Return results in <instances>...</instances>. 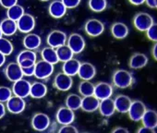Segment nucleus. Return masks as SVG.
<instances>
[{"label":"nucleus","instance_id":"nucleus-1","mask_svg":"<svg viewBox=\"0 0 157 133\" xmlns=\"http://www.w3.org/2000/svg\"><path fill=\"white\" fill-rule=\"evenodd\" d=\"M135 79L131 72L126 70H117L113 73L112 82L116 88L128 89L133 85Z\"/></svg>","mask_w":157,"mask_h":133},{"label":"nucleus","instance_id":"nucleus-2","mask_svg":"<svg viewBox=\"0 0 157 133\" xmlns=\"http://www.w3.org/2000/svg\"><path fill=\"white\" fill-rule=\"evenodd\" d=\"M54 72V65L42 59L34 64V77L38 80H46Z\"/></svg>","mask_w":157,"mask_h":133},{"label":"nucleus","instance_id":"nucleus-3","mask_svg":"<svg viewBox=\"0 0 157 133\" xmlns=\"http://www.w3.org/2000/svg\"><path fill=\"white\" fill-rule=\"evenodd\" d=\"M154 22L153 18L146 12H139L137 13L132 20V24L134 28L140 32H145Z\"/></svg>","mask_w":157,"mask_h":133},{"label":"nucleus","instance_id":"nucleus-4","mask_svg":"<svg viewBox=\"0 0 157 133\" xmlns=\"http://www.w3.org/2000/svg\"><path fill=\"white\" fill-rule=\"evenodd\" d=\"M146 109H147V107L142 101L134 100V101H132L127 114H128V116L131 121L140 122L141 120V117L144 115Z\"/></svg>","mask_w":157,"mask_h":133},{"label":"nucleus","instance_id":"nucleus-5","mask_svg":"<svg viewBox=\"0 0 157 133\" xmlns=\"http://www.w3.org/2000/svg\"><path fill=\"white\" fill-rule=\"evenodd\" d=\"M67 44L72 50L74 55L81 54L86 46L85 40L80 33H71L67 39Z\"/></svg>","mask_w":157,"mask_h":133},{"label":"nucleus","instance_id":"nucleus-6","mask_svg":"<svg viewBox=\"0 0 157 133\" xmlns=\"http://www.w3.org/2000/svg\"><path fill=\"white\" fill-rule=\"evenodd\" d=\"M54 87L56 89H57L60 92H67L71 89L72 85H73V80L72 77L62 72L57 73L55 78H54V82H53Z\"/></svg>","mask_w":157,"mask_h":133},{"label":"nucleus","instance_id":"nucleus-7","mask_svg":"<svg viewBox=\"0 0 157 133\" xmlns=\"http://www.w3.org/2000/svg\"><path fill=\"white\" fill-rule=\"evenodd\" d=\"M84 31L90 37H98L105 32V24L96 19L88 20L84 25Z\"/></svg>","mask_w":157,"mask_h":133},{"label":"nucleus","instance_id":"nucleus-8","mask_svg":"<svg viewBox=\"0 0 157 133\" xmlns=\"http://www.w3.org/2000/svg\"><path fill=\"white\" fill-rule=\"evenodd\" d=\"M6 108L7 110L14 115H19L22 113L26 108V102L24 98H21L17 95H12L7 102H6Z\"/></svg>","mask_w":157,"mask_h":133},{"label":"nucleus","instance_id":"nucleus-9","mask_svg":"<svg viewBox=\"0 0 157 133\" xmlns=\"http://www.w3.org/2000/svg\"><path fill=\"white\" fill-rule=\"evenodd\" d=\"M51 124L50 117L44 113H36L32 117V127L36 131H45Z\"/></svg>","mask_w":157,"mask_h":133},{"label":"nucleus","instance_id":"nucleus-10","mask_svg":"<svg viewBox=\"0 0 157 133\" xmlns=\"http://www.w3.org/2000/svg\"><path fill=\"white\" fill-rule=\"evenodd\" d=\"M35 24H36V22H35L34 17L29 13H24L17 21L18 31H20L22 33L32 32L35 28Z\"/></svg>","mask_w":157,"mask_h":133},{"label":"nucleus","instance_id":"nucleus-11","mask_svg":"<svg viewBox=\"0 0 157 133\" xmlns=\"http://www.w3.org/2000/svg\"><path fill=\"white\" fill-rule=\"evenodd\" d=\"M67 39V36L66 32L60 30H54L47 35L46 43L48 46H51L53 48H57L63 44H66Z\"/></svg>","mask_w":157,"mask_h":133},{"label":"nucleus","instance_id":"nucleus-12","mask_svg":"<svg viewBox=\"0 0 157 133\" xmlns=\"http://www.w3.org/2000/svg\"><path fill=\"white\" fill-rule=\"evenodd\" d=\"M30 89H31V82L23 78L16 81L13 82L12 85V93L14 95L20 96L21 98H26L30 96Z\"/></svg>","mask_w":157,"mask_h":133},{"label":"nucleus","instance_id":"nucleus-13","mask_svg":"<svg viewBox=\"0 0 157 133\" xmlns=\"http://www.w3.org/2000/svg\"><path fill=\"white\" fill-rule=\"evenodd\" d=\"M56 122L61 126L72 124L75 120V113L70 108L67 106H62L56 111Z\"/></svg>","mask_w":157,"mask_h":133},{"label":"nucleus","instance_id":"nucleus-14","mask_svg":"<svg viewBox=\"0 0 157 133\" xmlns=\"http://www.w3.org/2000/svg\"><path fill=\"white\" fill-rule=\"evenodd\" d=\"M77 75L82 81H92L96 75V68L90 62L81 63Z\"/></svg>","mask_w":157,"mask_h":133},{"label":"nucleus","instance_id":"nucleus-15","mask_svg":"<svg viewBox=\"0 0 157 133\" xmlns=\"http://www.w3.org/2000/svg\"><path fill=\"white\" fill-rule=\"evenodd\" d=\"M113 93H114V87L108 82H101L94 85V95H95L100 101L106 98H110L113 95Z\"/></svg>","mask_w":157,"mask_h":133},{"label":"nucleus","instance_id":"nucleus-16","mask_svg":"<svg viewBox=\"0 0 157 133\" xmlns=\"http://www.w3.org/2000/svg\"><path fill=\"white\" fill-rule=\"evenodd\" d=\"M5 75H6L7 79L12 82L21 79L23 77L21 66H20V64L17 61L10 63L5 69Z\"/></svg>","mask_w":157,"mask_h":133},{"label":"nucleus","instance_id":"nucleus-17","mask_svg":"<svg viewBox=\"0 0 157 133\" xmlns=\"http://www.w3.org/2000/svg\"><path fill=\"white\" fill-rule=\"evenodd\" d=\"M67 9L65 7L61 0H54L48 6L49 15L56 20L63 18L67 13Z\"/></svg>","mask_w":157,"mask_h":133},{"label":"nucleus","instance_id":"nucleus-18","mask_svg":"<svg viewBox=\"0 0 157 133\" xmlns=\"http://www.w3.org/2000/svg\"><path fill=\"white\" fill-rule=\"evenodd\" d=\"M148 63L149 58L145 54L134 53L128 60V66L132 70H141L147 66Z\"/></svg>","mask_w":157,"mask_h":133},{"label":"nucleus","instance_id":"nucleus-19","mask_svg":"<svg viewBox=\"0 0 157 133\" xmlns=\"http://www.w3.org/2000/svg\"><path fill=\"white\" fill-rule=\"evenodd\" d=\"M100 104V100L95 95H89V96H83L82 100V105L81 109L82 111L87 113H94L98 110Z\"/></svg>","mask_w":157,"mask_h":133},{"label":"nucleus","instance_id":"nucleus-20","mask_svg":"<svg viewBox=\"0 0 157 133\" xmlns=\"http://www.w3.org/2000/svg\"><path fill=\"white\" fill-rule=\"evenodd\" d=\"M131 103H132V100L130 99V97L124 95V94H118L114 99L116 112H118L120 114H127Z\"/></svg>","mask_w":157,"mask_h":133},{"label":"nucleus","instance_id":"nucleus-21","mask_svg":"<svg viewBox=\"0 0 157 133\" xmlns=\"http://www.w3.org/2000/svg\"><path fill=\"white\" fill-rule=\"evenodd\" d=\"M111 34L115 39L123 40L128 37L129 33V29L127 24L123 22H115L110 29Z\"/></svg>","mask_w":157,"mask_h":133},{"label":"nucleus","instance_id":"nucleus-22","mask_svg":"<svg viewBox=\"0 0 157 133\" xmlns=\"http://www.w3.org/2000/svg\"><path fill=\"white\" fill-rule=\"evenodd\" d=\"M98 110H99L101 116H103L104 117L112 116L116 113V107H115V104H114V99H112L110 97V98L101 100Z\"/></svg>","mask_w":157,"mask_h":133},{"label":"nucleus","instance_id":"nucleus-23","mask_svg":"<svg viewBox=\"0 0 157 133\" xmlns=\"http://www.w3.org/2000/svg\"><path fill=\"white\" fill-rule=\"evenodd\" d=\"M0 30H1V32L4 36H7V37L12 36L18 31L17 21L10 18L4 19L0 22Z\"/></svg>","mask_w":157,"mask_h":133},{"label":"nucleus","instance_id":"nucleus-24","mask_svg":"<svg viewBox=\"0 0 157 133\" xmlns=\"http://www.w3.org/2000/svg\"><path fill=\"white\" fill-rule=\"evenodd\" d=\"M47 86L42 82H34L31 84L30 96L33 99H42L47 94Z\"/></svg>","mask_w":157,"mask_h":133},{"label":"nucleus","instance_id":"nucleus-25","mask_svg":"<svg viewBox=\"0 0 157 133\" xmlns=\"http://www.w3.org/2000/svg\"><path fill=\"white\" fill-rule=\"evenodd\" d=\"M42 44V39L40 35L36 33H26L25 37L23 38V45L26 49L30 50H36L41 46Z\"/></svg>","mask_w":157,"mask_h":133},{"label":"nucleus","instance_id":"nucleus-26","mask_svg":"<svg viewBox=\"0 0 157 133\" xmlns=\"http://www.w3.org/2000/svg\"><path fill=\"white\" fill-rule=\"evenodd\" d=\"M142 126L148 127L152 129L157 128V111L152 109H146L144 115L141 117Z\"/></svg>","mask_w":157,"mask_h":133},{"label":"nucleus","instance_id":"nucleus-27","mask_svg":"<svg viewBox=\"0 0 157 133\" xmlns=\"http://www.w3.org/2000/svg\"><path fill=\"white\" fill-rule=\"evenodd\" d=\"M81 62L78 59H75L74 57L63 62L62 65V71L71 77L76 76L78 71V68H80Z\"/></svg>","mask_w":157,"mask_h":133},{"label":"nucleus","instance_id":"nucleus-28","mask_svg":"<svg viewBox=\"0 0 157 133\" xmlns=\"http://www.w3.org/2000/svg\"><path fill=\"white\" fill-rule=\"evenodd\" d=\"M41 56H42V59H44L53 65H56L59 62L56 48H53L51 46L43 48L41 51Z\"/></svg>","mask_w":157,"mask_h":133},{"label":"nucleus","instance_id":"nucleus-29","mask_svg":"<svg viewBox=\"0 0 157 133\" xmlns=\"http://www.w3.org/2000/svg\"><path fill=\"white\" fill-rule=\"evenodd\" d=\"M82 100V96L75 94V93H71V94L67 95V97L66 98L65 104H66L67 107L70 108L71 110L76 111V110L81 108Z\"/></svg>","mask_w":157,"mask_h":133},{"label":"nucleus","instance_id":"nucleus-30","mask_svg":"<svg viewBox=\"0 0 157 133\" xmlns=\"http://www.w3.org/2000/svg\"><path fill=\"white\" fill-rule=\"evenodd\" d=\"M56 51L58 60L61 62H65L74 56V53L72 52V50L69 48V46L67 44L56 48Z\"/></svg>","mask_w":157,"mask_h":133},{"label":"nucleus","instance_id":"nucleus-31","mask_svg":"<svg viewBox=\"0 0 157 133\" xmlns=\"http://www.w3.org/2000/svg\"><path fill=\"white\" fill-rule=\"evenodd\" d=\"M78 90L82 96L93 95L94 92V84L91 82V81H82L78 84Z\"/></svg>","mask_w":157,"mask_h":133},{"label":"nucleus","instance_id":"nucleus-32","mask_svg":"<svg viewBox=\"0 0 157 133\" xmlns=\"http://www.w3.org/2000/svg\"><path fill=\"white\" fill-rule=\"evenodd\" d=\"M24 13H25L24 9L21 5H19L17 3V4L13 5L12 7H10V8L8 9L7 16H8V18H10V19L13 20V21H17Z\"/></svg>","mask_w":157,"mask_h":133},{"label":"nucleus","instance_id":"nucleus-33","mask_svg":"<svg viewBox=\"0 0 157 133\" xmlns=\"http://www.w3.org/2000/svg\"><path fill=\"white\" fill-rule=\"evenodd\" d=\"M88 6L92 11L95 13H100L106 10L107 0H89Z\"/></svg>","mask_w":157,"mask_h":133},{"label":"nucleus","instance_id":"nucleus-34","mask_svg":"<svg viewBox=\"0 0 157 133\" xmlns=\"http://www.w3.org/2000/svg\"><path fill=\"white\" fill-rule=\"evenodd\" d=\"M24 60H33V61H37V55L33 50L30 49H25L21 51L18 55H17V62L20 63Z\"/></svg>","mask_w":157,"mask_h":133},{"label":"nucleus","instance_id":"nucleus-35","mask_svg":"<svg viewBox=\"0 0 157 133\" xmlns=\"http://www.w3.org/2000/svg\"><path fill=\"white\" fill-rule=\"evenodd\" d=\"M13 50H14V46L9 39L3 36L0 38V52L7 56V55H10Z\"/></svg>","mask_w":157,"mask_h":133},{"label":"nucleus","instance_id":"nucleus-36","mask_svg":"<svg viewBox=\"0 0 157 133\" xmlns=\"http://www.w3.org/2000/svg\"><path fill=\"white\" fill-rule=\"evenodd\" d=\"M146 37L148 40H150L152 43L157 42V23L153 22L152 25L145 32Z\"/></svg>","mask_w":157,"mask_h":133},{"label":"nucleus","instance_id":"nucleus-37","mask_svg":"<svg viewBox=\"0 0 157 133\" xmlns=\"http://www.w3.org/2000/svg\"><path fill=\"white\" fill-rule=\"evenodd\" d=\"M13 95L12 90L7 86H0V102L6 103Z\"/></svg>","mask_w":157,"mask_h":133},{"label":"nucleus","instance_id":"nucleus-38","mask_svg":"<svg viewBox=\"0 0 157 133\" xmlns=\"http://www.w3.org/2000/svg\"><path fill=\"white\" fill-rule=\"evenodd\" d=\"M58 132L59 133H78V130L72 124H67V125H62V127H59Z\"/></svg>","mask_w":157,"mask_h":133},{"label":"nucleus","instance_id":"nucleus-39","mask_svg":"<svg viewBox=\"0 0 157 133\" xmlns=\"http://www.w3.org/2000/svg\"><path fill=\"white\" fill-rule=\"evenodd\" d=\"M61 1L67 9L72 10V9H75L80 5L82 0H61Z\"/></svg>","mask_w":157,"mask_h":133},{"label":"nucleus","instance_id":"nucleus-40","mask_svg":"<svg viewBox=\"0 0 157 133\" xmlns=\"http://www.w3.org/2000/svg\"><path fill=\"white\" fill-rule=\"evenodd\" d=\"M23 76L26 77H32L34 75V65L31 66H26V68H21Z\"/></svg>","mask_w":157,"mask_h":133},{"label":"nucleus","instance_id":"nucleus-41","mask_svg":"<svg viewBox=\"0 0 157 133\" xmlns=\"http://www.w3.org/2000/svg\"><path fill=\"white\" fill-rule=\"evenodd\" d=\"M17 3H18V0H0V5L7 10Z\"/></svg>","mask_w":157,"mask_h":133},{"label":"nucleus","instance_id":"nucleus-42","mask_svg":"<svg viewBox=\"0 0 157 133\" xmlns=\"http://www.w3.org/2000/svg\"><path fill=\"white\" fill-rule=\"evenodd\" d=\"M137 132H139V133H154L155 129L150 128V127H145V126H141L140 127H139L137 129Z\"/></svg>","mask_w":157,"mask_h":133},{"label":"nucleus","instance_id":"nucleus-43","mask_svg":"<svg viewBox=\"0 0 157 133\" xmlns=\"http://www.w3.org/2000/svg\"><path fill=\"white\" fill-rule=\"evenodd\" d=\"M144 4L150 9H157V0H145Z\"/></svg>","mask_w":157,"mask_h":133},{"label":"nucleus","instance_id":"nucleus-44","mask_svg":"<svg viewBox=\"0 0 157 133\" xmlns=\"http://www.w3.org/2000/svg\"><path fill=\"white\" fill-rule=\"evenodd\" d=\"M113 133H128V129L123 127H117L114 129H112Z\"/></svg>","mask_w":157,"mask_h":133},{"label":"nucleus","instance_id":"nucleus-45","mask_svg":"<svg viewBox=\"0 0 157 133\" xmlns=\"http://www.w3.org/2000/svg\"><path fill=\"white\" fill-rule=\"evenodd\" d=\"M6 112H7L6 105L4 104V103H1V102H0V119L3 118V117L5 116Z\"/></svg>","mask_w":157,"mask_h":133},{"label":"nucleus","instance_id":"nucleus-46","mask_svg":"<svg viewBox=\"0 0 157 133\" xmlns=\"http://www.w3.org/2000/svg\"><path fill=\"white\" fill-rule=\"evenodd\" d=\"M151 56H152V58L157 62V42L156 43H154V44L152 45V47H151Z\"/></svg>","mask_w":157,"mask_h":133},{"label":"nucleus","instance_id":"nucleus-47","mask_svg":"<svg viewBox=\"0 0 157 133\" xmlns=\"http://www.w3.org/2000/svg\"><path fill=\"white\" fill-rule=\"evenodd\" d=\"M128 1L131 5L136 6V7L141 6V5H143V4L145 3V0H128Z\"/></svg>","mask_w":157,"mask_h":133},{"label":"nucleus","instance_id":"nucleus-48","mask_svg":"<svg viewBox=\"0 0 157 133\" xmlns=\"http://www.w3.org/2000/svg\"><path fill=\"white\" fill-rule=\"evenodd\" d=\"M5 63H6V55L0 52V68H1L2 66H4Z\"/></svg>","mask_w":157,"mask_h":133},{"label":"nucleus","instance_id":"nucleus-49","mask_svg":"<svg viewBox=\"0 0 157 133\" xmlns=\"http://www.w3.org/2000/svg\"><path fill=\"white\" fill-rule=\"evenodd\" d=\"M3 36V34H2V32H1V30H0V38H1Z\"/></svg>","mask_w":157,"mask_h":133},{"label":"nucleus","instance_id":"nucleus-50","mask_svg":"<svg viewBox=\"0 0 157 133\" xmlns=\"http://www.w3.org/2000/svg\"><path fill=\"white\" fill-rule=\"evenodd\" d=\"M40 1H43V2H46V1H49V0H40Z\"/></svg>","mask_w":157,"mask_h":133},{"label":"nucleus","instance_id":"nucleus-51","mask_svg":"<svg viewBox=\"0 0 157 133\" xmlns=\"http://www.w3.org/2000/svg\"><path fill=\"white\" fill-rule=\"evenodd\" d=\"M156 10H157V9H156Z\"/></svg>","mask_w":157,"mask_h":133}]
</instances>
